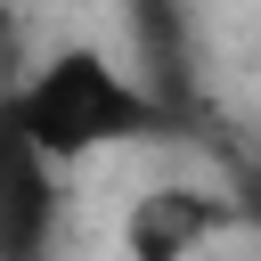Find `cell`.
Returning <instances> with one entry per match:
<instances>
[{
  "mask_svg": "<svg viewBox=\"0 0 261 261\" xmlns=\"http://www.w3.org/2000/svg\"><path fill=\"white\" fill-rule=\"evenodd\" d=\"M0 122L49 163V171H90L139 139H155L171 114L147 98V82L106 49V41H57L41 49L16 82H0Z\"/></svg>",
  "mask_w": 261,
  "mask_h": 261,
  "instance_id": "obj_1",
  "label": "cell"
},
{
  "mask_svg": "<svg viewBox=\"0 0 261 261\" xmlns=\"http://www.w3.org/2000/svg\"><path fill=\"white\" fill-rule=\"evenodd\" d=\"M228 196L204 188V179H147L130 188L122 220H114V245L122 261H212L220 228H228Z\"/></svg>",
  "mask_w": 261,
  "mask_h": 261,
  "instance_id": "obj_2",
  "label": "cell"
},
{
  "mask_svg": "<svg viewBox=\"0 0 261 261\" xmlns=\"http://www.w3.org/2000/svg\"><path fill=\"white\" fill-rule=\"evenodd\" d=\"M65 228V171H49L0 122V261H49Z\"/></svg>",
  "mask_w": 261,
  "mask_h": 261,
  "instance_id": "obj_3",
  "label": "cell"
}]
</instances>
